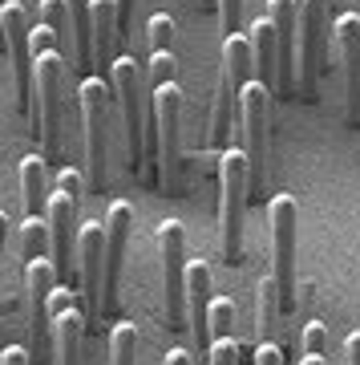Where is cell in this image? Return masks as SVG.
Returning <instances> with one entry per match:
<instances>
[{"instance_id":"cell-37","label":"cell","mask_w":360,"mask_h":365,"mask_svg":"<svg viewBox=\"0 0 360 365\" xmlns=\"http://www.w3.org/2000/svg\"><path fill=\"white\" fill-rule=\"evenodd\" d=\"M9 227H13V220H9V211H0V260H4V244H9Z\"/></svg>"},{"instance_id":"cell-16","label":"cell","mask_w":360,"mask_h":365,"mask_svg":"<svg viewBox=\"0 0 360 365\" xmlns=\"http://www.w3.org/2000/svg\"><path fill=\"white\" fill-rule=\"evenodd\" d=\"M105 284H102V309H117V276H122V256H126L129 232H134V207L126 199H114L105 211Z\"/></svg>"},{"instance_id":"cell-34","label":"cell","mask_w":360,"mask_h":365,"mask_svg":"<svg viewBox=\"0 0 360 365\" xmlns=\"http://www.w3.org/2000/svg\"><path fill=\"white\" fill-rule=\"evenodd\" d=\"M134 9H138V0H117V37H126L129 21H134Z\"/></svg>"},{"instance_id":"cell-23","label":"cell","mask_w":360,"mask_h":365,"mask_svg":"<svg viewBox=\"0 0 360 365\" xmlns=\"http://www.w3.org/2000/svg\"><path fill=\"white\" fill-rule=\"evenodd\" d=\"M41 25L53 29V37H57V49L61 57L69 61V49H73V29H69V4L65 0H41Z\"/></svg>"},{"instance_id":"cell-29","label":"cell","mask_w":360,"mask_h":365,"mask_svg":"<svg viewBox=\"0 0 360 365\" xmlns=\"http://www.w3.org/2000/svg\"><path fill=\"white\" fill-rule=\"evenodd\" d=\"M206 365H239V341L235 337H215Z\"/></svg>"},{"instance_id":"cell-30","label":"cell","mask_w":360,"mask_h":365,"mask_svg":"<svg viewBox=\"0 0 360 365\" xmlns=\"http://www.w3.org/2000/svg\"><path fill=\"white\" fill-rule=\"evenodd\" d=\"M219 4V25H223V37L239 33V21H243V0H215Z\"/></svg>"},{"instance_id":"cell-6","label":"cell","mask_w":360,"mask_h":365,"mask_svg":"<svg viewBox=\"0 0 360 365\" xmlns=\"http://www.w3.org/2000/svg\"><path fill=\"white\" fill-rule=\"evenodd\" d=\"M110 86L102 78H85L78 90L81 122H85V182L90 191L102 195L110 182V163H105V143H110Z\"/></svg>"},{"instance_id":"cell-1","label":"cell","mask_w":360,"mask_h":365,"mask_svg":"<svg viewBox=\"0 0 360 365\" xmlns=\"http://www.w3.org/2000/svg\"><path fill=\"white\" fill-rule=\"evenodd\" d=\"M150 146L158 155V179L166 187V195L182 191V90L179 81H166L150 90Z\"/></svg>"},{"instance_id":"cell-28","label":"cell","mask_w":360,"mask_h":365,"mask_svg":"<svg viewBox=\"0 0 360 365\" xmlns=\"http://www.w3.org/2000/svg\"><path fill=\"white\" fill-rule=\"evenodd\" d=\"M300 341H304V357H324V353H328V329H324L320 321H308Z\"/></svg>"},{"instance_id":"cell-31","label":"cell","mask_w":360,"mask_h":365,"mask_svg":"<svg viewBox=\"0 0 360 365\" xmlns=\"http://www.w3.org/2000/svg\"><path fill=\"white\" fill-rule=\"evenodd\" d=\"M85 175H81L78 167H61V175H57V191H69L73 199H85Z\"/></svg>"},{"instance_id":"cell-25","label":"cell","mask_w":360,"mask_h":365,"mask_svg":"<svg viewBox=\"0 0 360 365\" xmlns=\"http://www.w3.org/2000/svg\"><path fill=\"white\" fill-rule=\"evenodd\" d=\"M110 365H138V329L114 325L110 333Z\"/></svg>"},{"instance_id":"cell-35","label":"cell","mask_w":360,"mask_h":365,"mask_svg":"<svg viewBox=\"0 0 360 365\" xmlns=\"http://www.w3.org/2000/svg\"><path fill=\"white\" fill-rule=\"evenodd\" d=\"M166 365H198V361H194L191 349H170L166 353Z\"/></svg>"},{"instance_id":"cell-3","label":"cell","mask_w":360,"mask_h":365,"mask_svg":"<svg viewBox=\"0 0 360 365\" xmlns=\"http://www.w3.org/2000/svg\"><path fill=\"white\" fill-rule=\"evenodd\" d=\"M65 61L61 49H45L33 57V134H41L45 143V158L61 155V110H65Z\"/></svg>"},{"instance_id":"cell-39","label":"cell","mask_w":360,"mask_h":365,"mask_svg":"<svg viewBox=\"0 0 360 365\" xmlns=\"http://www.w3.org/2000/svg\"><path fill=\"white\" fill-rule=\"evenodd\" d=\"M4 4H9V0H0V9H4Z\"/></svg>"},{"instance_id":"cell-2","label":"cell","mask_w":360,"mask_h":365,"mask_svg":"<svg viewBox=\"0 0 360 365\" xmlns=\"http://www.w3.org/2000/svg\"><path fill=\"white\" fill-rule=\"evenodd\" d=\"M219 66H223V73H219V90H215V106H211V146L227 150L231 146L235 114H239V93H243V86L251 81V69H255L251 37H243V33L223 37Z\"/></svg>"},{"instance_id":"cell-22","label":"cell","mask_w":360,"mask_h":365,"mask_svg":"<svg viewBox=\"0 0 360 365\" xmlns=\"http://www.w3.org/2000/svg\"><path fill=\"white\" fill-rule=\"evenodd\" d=\"M69 4V29H73V61L93 69V0H65Z\"/></svg>"},{"instance_id":"cell-20","label":"cell","mask_w":360,"mask_h":365,"mask_svg":"<svg viewBox=\"0 0 360 365\" xmlns=\"http://www.w3.org/2000/svg\"><path fill=\"white\" fill-rule=\"evenodd\" d=\"M49 158L45 155H25L21 158V191H25V215H45L49 203Z\"/></svg>"},{"instance_id":"cell-33","label":"cell","mask_w":360,"mask_h":365,"mask_svg":"<svg viewBox=\"0 0 360 365\" xmlns=\"http://www.w3.org/2000/svg\"><path fill=\"white\" fill-rule=\"evenodd\" d=\"M255 365H283V353H280V345H275V341H259Z\"/></svg>"},{"instance_id":"cell-18","label":"cell","mask_w":360,"mask_h":365,"mask_svg":"<svg viewBox=\"0 0 360 365\" xmlns=\"http://www.w3.org/2000/svg\"><path fill=\"white\" fill-rule=\"evenodd\" d=\"M336 49L344 57V102H348V122H360V16L344 13L332 21Z\"/></svg>"},{"instance_id":"cell-8","label":"cell","mask_w":360,"mask_h":365,"mask_svg":"<svg viewBox=\"0 0 360 365\" xmlns=\"http://www.w3.org/2000/svg\"><path fill=\"white\" fill-rule=\"evenodd\" d=\"M158 256L166 284V329L186 325V227L179 220L158 223Z\"/></svg>"},{"instance_id":"cell-27","label":"cell","mask_w":360,"mask_h":365,"mask_svg":"<svg viewBox=\"0 0 360 365\" xmlns=\"http://www.w3.org/2000/svg\"><path fill=\"white\" fill-rule=\"evenodd\" d=\"M146 37H150V53L170 49V45H174V21H170L166 13H154L150 25H146Z\"/></svg>"},{"instance_id":"cell-5","label":"cell","mask_w":360,"mask_h":365,"mask_svg":"<svg viewBox=\"0 0 360 365\" xmlns=\"http://www.w3.org/2000/svg\"><path fill=\"white\" fill-rule=\"evenodd\" d=\"M110 90L122 110V126H126V155L129 170L142 167V150H146V106H150V86L146 73L134 57H117L110 66Z\"/></svg>"},{"instance_id":"cell-9","label":"cell","mask_w":360,"mask_h":365,"mask_svg":"<svg viewBox=\"0 0 360 365\" xmlns=\"http://www.w3.org/2000/svg\"><path fill=\"white\" fill-rule=\"evenodd\" d=\"M239 118H243V150L251 167V187H263L268 175V130H271V90L263 81H247L239 93Z\"/></svg>"},{"instance_id":"cell-13","label":"cell","mask_w":360,"mask_h":365,"mask_svg":"<svg viewBox=\"0 0 360 365\" xmlns=\"http://www.w3.org/2000/svg\"><path fill=\"white\" fill-rule=\"evenodd\" d=\"M57 264L49 260V256H41V260H28L25 264V288H28V329H33V357L37 361H45L49 357V297L53 288H57Z\"/></svg>"},{"instance_id":"cell-15","label":"cell","mask_w":360,"mask_h":365,"mask_svg":"<svg viewBox=\"0 0 360 365\" xmlns=\"http://www.w3.org/2000/svg\"><path fill=\"white\" fill-rule=\"evenodd\" d=\"M275 29V45H280V73H275V93L292 98L296 93V53H300V4L296 0H268L263 13Z\"/></svg>"},{"instance_id":"cell-17","label":"cell","mask_w":360,"mask_h":365,"mask_svg":"<svg viewBox=\"0 0 360 365\" xmlns=\"http://www.w3.org/2000/svg\"><path fill=\"white\" fill-rule=\"evenodd\" d=\"M78 207H81V199H73L69 191H57V195H49V203H45V223H49L57 272H69V256L78 252V232H81Z\"/></svg>"},{"instance_id":"cell-40","label":"cell","mask_w":360,"mask_h":365,"mask_svg":"<svg viewBox=\"0 0 360 365\" xmlns=\"http://www.w3.org/2000/svg\"><path fill=\"white\" fill-rule=\"evenodd\" d=\"M206 4H215V0H206Z\"/></svg>"},{"instance_id":"cell-11","label":"cell","mask_w":360,"mask_h":365,"mask_svg":"<svg viewBox=\"0 0 360 365\" xmlns=\"http://www.w3.org/2000/svg\"><path fill=\"white\" fill-rule=\"evenodd\" d=\"M0 49H9L16 78V98L25 110H33V29H28V9L21 0H9L0 9Z\"/></svg>"},{"instance_id":"cell-32","label":"cell","mask_w":360,"mask_h":365,"mask_svg":"<svg viewBox=\"0 0 360 365\" xmlns=\"http://www.w3.org/2000/svg\"><path fill=\"white\" fill-rule=\"evenodd\" d=\"M0 365H33V353L25 345H4L0 349Z\"/></svg>"},{"instance_id":"cell-36","label":"cell","mask_w":360,"mask_h":365,"mask_svg":"<svg viewBox=\"0 0 360 365\" xmlns=\"http://www.w3.org/2000/svg\"><path fill=\"white\" fill-rule=\"evenodd\" d=\"M344 353H348V361H352V365H360V333H348Z\"/></svg>"},{"instance_id":"cell-12","label":"cell","mask_w":360,"mask_h":365,"mask_svg":"<svg viewBox=\"0 0 360 365\" xmlns=\"http://www.w3.org/2000/svg\"><path fill=\"white\" fill-rule=\"evenodd\" d=\"M45 313H49L57 365H78L81 361V333L90 329L85 325V309H81V292H73V288H53Z\"/></svg>"},{"instance_id":"cell-24","label":"cell","mask_w":360,"mask_h":365,"mask_svg":"<svg viewBox=\"0 0 360 365\" xmlns=\"http://www.w3.org/2000/svg\"><path fill=\"white\" fill-rule=\"evenodd\" d=\"M49 248H53V240H49L45 215H25V223H21V256H25V264L41 260Z\"/></svg>"},{"instance_id":"cell-10","label":"cell","mask_w":360,"mask_h":365,"mask_svg":"<svg viewBox=\"0 0 360 365\" xmlns=\"http://www.w3.org/2000/svg\"><path fill=\"white\" fill-rule=\"evenodd\" d=\"M268 220H271V248H275V284H280L283 309L296 304V199L292 195H275L268 203Z\"/></svg>"},{"instance_id":"cell-7","label":"cell","mask_w":360,"mask_h":365,"mask_svg":"<svg viewBox=\"0 0 360 365\" xmlns=\"http://www.w3.org/2000/svg\"><path fill=\"white\" fill-rule=\"evenodd\" d=\"M332 0H300V93L316 98V81L324 73V53L332 37Z\"/></svg>"},{"instance_id":"cell-21","label":"cell","mask_w":360,"mask_h":365,"mask_svg":"<svg viewBox=\"0 0 360 365\" xmlns=\"http://www.w3.org/2000/svg\"><path fill=\"white\" fill-rule=\"evenodd\" d=\"M280 313H283L280 284H275V276H263L255 284V337L259 341H275V333H280Z\"/></svg>"},{"instance_id":"cell-19","label":"cell","mask_w":360,"mask_h":365,"mask_svg":"<svg viewBox=\"0 0 360 365\" xmlns=\"http://www.w3.org/2000/svg\"><path fill=\"white\" fill-rule=\"evenodd\" d=\"M251 57H255V81H263L268 90H275V73H280V45H275V29L268 16H259L251 25Z\"/></svg>"},{"instance_id":"cell-14","label":"cell","mask_w":360,"mask_h":365,"mask_svg":"<svg viewBox=\"0 0 360 365\" xmlns=\"http://www.w3.org/2000/svg\"><path fill=\"white\" fill-rule=\"evenodd\" d=\"M78 268H81V300H85V325L102 321V284H105V227L81 223L78 232Z\"/></svg>"},{"instance_id":"cell-26","label":"cell","mask_w":360,"mask_h":365,"mask_svg":"<svg viewBox=\"0 0 360 365\" xmlns=\"http://www.w3.org/2000/svg\"><path fill=\"white\" fill-rule=\"evenodd\" d=\"M174 69H179V61H174V53H170V49L150 53V66H146V86H150V90H158V86L174 81Z\"/></svg>"},{"instance_id":"cell-4","label":"cell","mask_w":360,"mask_h":365,"mask_svg":"<svg viewBox=\"0 0 360 365\" xmlns=\"http://www.w3.org/2000/svg\"><path fill=\"white\" fill-rule=\"evenodd\" d=\"M251 191V167L243 146L219 150V227H223V260L243 264V211Z\"/></svg>"},{"instance_id":"cell-38","label":"cell","mask_w":360,"mask_h":365,"mask_svg":"<svg viewBox=\"0 0 360 365\" xmlns=\"http://www.w3.org/2000/svg\"><path fill=\"white\" fill-rule=\"evenodd\" d=\"M300 365H324V357H304Z\"/></svg>"}]
</instances>
